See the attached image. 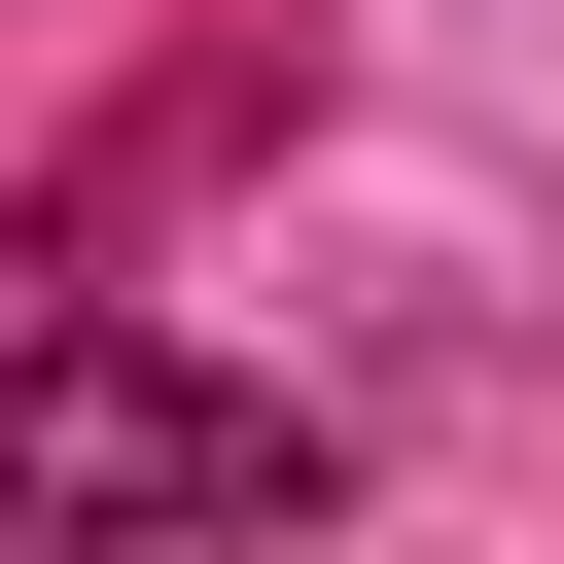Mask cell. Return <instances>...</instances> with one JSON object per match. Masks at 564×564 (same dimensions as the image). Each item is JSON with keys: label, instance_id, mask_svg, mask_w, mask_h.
<instances>
[{"label": "cell", "instance_id": "1", "mask_svg": "<svg viewBox=\"0 0 564 564\" xmlns=\"http://www.w3.org/2000/svg\"><path fill=\"white\" fill-rule=\"evenodd\" d=\"M0 494H35V564H176V529H317L352 458H317L282 388H212V352H141V317L70 282L35 388H0Z\"/></svg>", "mask_w": 564, "mask_h": 564}]
</instances>
